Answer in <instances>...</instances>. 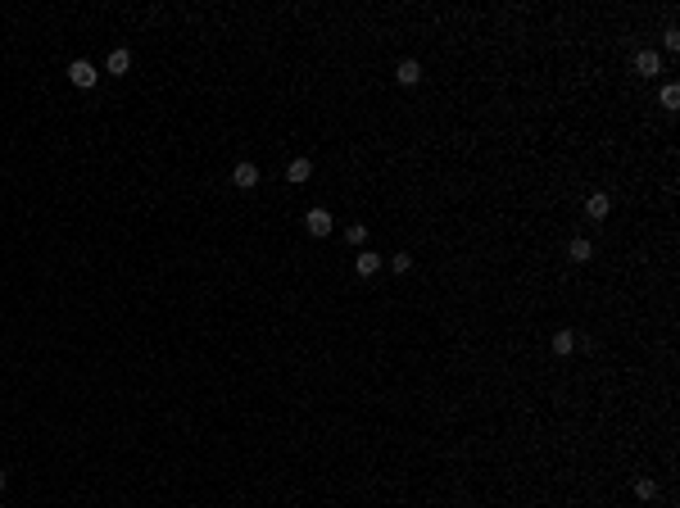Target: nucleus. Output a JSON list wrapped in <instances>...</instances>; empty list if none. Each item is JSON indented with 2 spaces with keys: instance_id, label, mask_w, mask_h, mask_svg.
Returning <instances> with one entry per match:
<instances>
[{
  "instance_id": "f257e3e1",
  "label": "nucleus",
  "mask_w": 680,
  "mask_h": 508,
  "mask_svg": "<svg viewBox=\"0 0 680 508\" xmlns=\"http://www.w3.org/2000/svg\"><path fill=\"white\" fill-rule=\"evenodd\" d=\"M69 78H73V86L91 91V86L100 82V73H95V64H91V60H73V64H69Z\"/></svg>"
},
{
  "instance_id": "f03ea898",
  "label": "nucleus",
  "mask_w": 680,
  "mask_h": 508,
  "mask_svg": "<svg viewBox=\"0 0 680 508\" xmlns=\"http://www.w3.org/2000/svg\"><path fill=\"white\" fill-rule=\"evenodd\" d=\"M304 227H309V236H331L336 218H331L327 209H309V214H304Z\"/></svg>"
},
{
  "instance_id": "7ed1b4c3",
  "label": "nucleus",
  "mask_w": 680,
  "mask_h": 508,
  "mask_svg": "<svg viewBox=\"0 0 680 508\" xmlns=\"http://www.w3.org/2000/svg\"><path fill=\"white\" fill-rule=\"evenodd\" d=\"M635 73H639V78H658V73H662V55H658V50H639L635 55Z\"/></svg>"
},
{
  "instance_id": "20e7f679",
  "label": "nucleus",
  "mask_w": 680,
  "mask_h": 508,
  "mask_svg": "<svg viewBox=\"0 0 680 508\" xmlns=\"http://www.w3.org/2000/svg\"><path fill=\"white\" fill-rule=\"evenodd\" d=\"M132 69V50H109V60H104V73H109V78H123V73Z\"/></svg>"
},
{
  "instance_id": "39448f33",
  "label": "nucleus",
  "mask_w": 680,
  "mask_h": 508,
  "mask_svg": "<svg viewBox=\"0 0 680 508\" xmlns=\"http://www.w3.org/2000/svg\"><path fill=\"white\" fill-rule=\"evenodd\" d=\"M395 78H399V86H417V82H422V64H417V60H399Z\"/></svg>"
},
{
  "instance_id": "423d86ee",
  "label": "nucleus",
  "mask_w": 680,
  "mask_h": 508,
  "mask_svg": "<svg viewBox=\"0 0 680 508\" xmlns=\"http://www.w3.org/2000/svg\"><path fill=\"white\" fill-rule=\"evenodd\" d=\"M354 273H359V277H377L381 273V254H372V250L354 254Z\"/></svg>"
},
{
  "instance_id": "0eeeda50",
  "label": "nucleus",
  "mask_w": 680,
  "mask_h": 508,
  "mask_svg": "<svg viewBox=\"0 0 680 508\" xmlns=\"http://www.w3.org/2000/svg\"><path fill=\"white\" fill-rule=\"evenodd\" d=\"M585 214H590V218H595V223H603V218H608V214H612V200H608V195H603V191H595V195H590V200H585Z\"/></svg>"
},
{
  "instance_id": "6e6552de",
  "label": "nucleus",
  "mask_w": 680,
  "mask_h": 508,
  "mask_svg": "<svg viewBox=\"0 0 680 508\" xmlns=\"http://www.w3.org/2000/svg\"><path fill=\"white\" fill-rule=\"evenodd\" d=\"M232 181H236L241 191H254V186H258V168H254V164H236V168H232Z\"/></svg>"
},
{
  "instance_id": "1a4fd4ad",
  "label": "nucleus",
  "mask_w": 680,
  "mask_h": 508,
  "mask_svg": "<svg viewBox=\"0 0 680 508\" xmlns=\"http://www.w3.org/2000/svg\"><path fill=\"white\" fill-rule=\"evenodd\" d=\"M571 350H576V331H571V327H558V331H553V354H562V359H567Z\"/></svg>"
},
{
  "instance_id": "9d476101",
  "label": "nucleus",
  "mask_w": 680,
  "mask_h": 508,
  "mask_svg": "<svg viewBox=\"0 0 680 508\" xmlns=\"http://www.w3.org/2000/svg\"><path fill=\"white\" fill-rule=\"evenodd\" d=\"M309 177H313L309 159H291V164H286V181H309Z\"/></svg>"
},
{
  "instance_id": "9b49d317",
  "label": "nucleus",
  "mask_w": 680,
  "mask_h": 508,
  "mask_svg": "<svg viewBox=\"0 0 680 508\" xmlns=\"http://www.w3.org/2000/svg\"><path fill=\"white\" fill-rule=\"evenodd\" d=\"M590 254H595V245H590V241H581V236L567 245V259H571V263H590Z\"/></svg>"
},
{
  "instance_id": "f8f14e48",
  "label": "nucleus",
  "mask_w": 680,
  "mask_h": 508,
  "mask_svg": "<svg viewBox=\"0 0 680 508\" xmlns=\"http://www.w3.org/2000/svg\"><path fill=\"white\" fill-rule=\"evenodd\" d=\"M635 495H639V500H658V481H653V476H639V481H635Z\"/></svg>"
},
{
  "instance_id": "ddd939ff",
  "label": "nucleus",
  "mask_w": 680,
  "mask_h": 508,
  "mask_svg": "<svg viewBox=\"0 0 680 508\" xmlns=\"http://www.w3.org/2000/svg\"><path fill=\"white\" fill-rule=\"evenodd\" d=\"M658 100H662V109H676V104H680V86H676V82H667Z\"/></svg>"
},
{
  "instance_id": "4468645a",
  "label": "nucleus",
  "mask_w": 680,
  "mask_h": 508,
  "mask_svg": "<svg viewBox=\"0 0 680 508\" xmlns=\"http://www.w3.org/2000/svg\"><path fill=\"white\" fill-rule=\"evenodd\" d=\"M345 236H349V245H368V227H363V223H349Z\"/></svg>"
},
{
  "instance_id": "2eb2a0df",
  "label": "nucleus",
  "mask_w": 680,
  "mask_h": 508,
  "mask_svg": "<svg viewBox=\"0 0 680 508\" xmlns=\"http://www.w3.org/2000/svg\"><path fill=\"white\" fill-rule=\"evenodd\" d=\"M662 46H667V55L680 50V32H676V27H667V32H662Z\"/></svg>"
},
{
  "instance_id": "dca6fc26",
  "label": "nucleus",
  "mask_w": 680,
  "mask_h": 508,
  "mask_svg": "<svg viewBox=\"0 0 680 508\" xmlns=\"http://www.w3.org/2000/svg\"><path fill=\"white\" fill-rule=\"evenodd\" d=\"M390 268H395V273H408V268H413V254H390Z\"/></svg>"
},
{
  "instance_id": "f3484780",
  "label": "nucleus",
  "mask_w": 680,
  "mask_h": 508,
  "mask_svg": "<svg viewBox=\"0 0 680 508\" xmlns=\"http://www.w3.org/2000/svg\"><path fill=\"white\" fill-rule=\"evenodd\" d=\"M0 490H5V472H0Z\"/></svg>"
}]
</instances>
